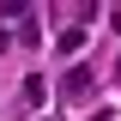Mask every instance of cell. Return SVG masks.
Returning <instances> with one entry per match:
<instances>
[{
	"label": "cell",
	"instance_id": "obj_1",
	"mask_svg": "<svg viewBox=\"0 0 121 121\" xmlns=\"http://www.w3.org/2000/svg\"><path fill=\"white\" fill-rule=\"evenodd\" d=\"M60 97H73V103H79V97H91V73H85V67H73V73L60 79Z\"/></svg>",
	"mask_w": 121,
	"mask_h": 121
},
{
	"label": "cell",
	"instance_id": "obj_2",
	"mask_svg": "<svg viewBox=\"0 0 121 121\" xmlns=\"http://www.w3.org/2000/svg\"><path fill=\"white\" fill-rule=\"evenodd\" d=\"M115 79H121V67H115Z\"/></svg>",
	"mask_w": 121,
	"mask_h": 121
}]
</instances>
